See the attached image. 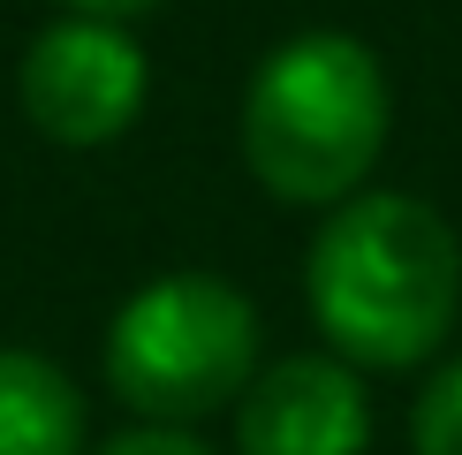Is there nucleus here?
<instances>
[{"label":"nucleus","mask_w":462,"mask_h":455,"mask_svg":"<svg viewBox=\"0 0 462 455\" xmlns=\"http://www.w3.org/2000/svg\"><path fill=\"white\" fill-rule=\"evenodd\" d=\"M303 303L326 349L356 372H417L462 311V243L410 190H356L326 205L303 251Z\"/></svg>","instance_id":"obj_1"},{"label":"nucleus","mask_w":462,"mask_h":455,"mask_svg":"<svg viewBox=\"0 0 462 455\" xmlns=\"http://www.w3.org/2000/svg\"><path fill=\"white\" fill-rule=\"evenodd\" d=\"M387 129H394V84L379 53L349 31H296L250 69L236 137L265 198L326 213L372 182Z\"/></svg>","instance_id":"obj_2"},{"label":"nucleus","mask_w":462,"mask_h":455,"mask_svg":"<svg viewBox=\"0 0 462 455\" xmlns=\"http://www.w3.org/2000/svg\"><path fill=\"white\" fill-rule=\"evenodd\" d=\"M258 379V311L220 274H160L106 327V387L144 425H198Z\"/></svg>","instance_id":"obj_3"},{"label":"nucleus","mask_w":462,"mask_h":455,"mask_svg":"<svg viewBox=\"0 0 462 455\" xmlns=\"http://www.w3.org/2000/svg\"><path fill=\"white\" fill-rule=\"evenodd\" d=\"M144 91H152L144 46L122 23H91V15L46 23L23 46V69H15L23 122L46 144H69V152L114 144L144 114Z\"/></svg>","instance_id":"obj_4"},{"label":"nucleus","mask_w":462,"mask_h":455,"mask_svg":"<svg viewBox=\"0 0 462 455\" xmlns=\"http://www.w3.org/2000/svg\"><path fill=\"white\" fill-rule=\"evenodd\" d=\"M372 448V395L341 357H281L236 403V455H364Z\"/></svg>","instance_id":"obj_5"},{"label":"nucleus","mask_w":462,"mask_h":455,"mask_svg":"<svg viewBox=\"0 0 462 455\" xmlns=\"http://www.w3.org/2000/svg\"><path fill=\"white\" fill-rule=\"evenodd\" d=\"M0 455H84V395L53 357L0 349Z\"/></svg>","instance_id":"obj_6"},{"label":"nucleus","mask_w":462,"mask_h":455,"mask_svg":"<svg viewBox=\"0 0 462 455\" xmlns=\"http://www.w3.org/2000/svg\"><path fill=\"white\" fill-rule=\"evenodd\" d=\"M410 448L417 455H462V357H455V365H439L425 387H417Z\"/></svg>","instance_id":"obj_7"},{"label":"nucleus","mask_w":462,"mask_h":455,"mask_svg":"<svg viewBox=\"0 0 462 455\" xmlns=\"http://www.w3.org/2000/svg\"><path fill=\"white\" fill-rule=\"evenodd\" d=\"M99 455H213V448L189 441L182 425H137V432H122V441H106Z\"/></svg>","instance_id":"obj_8"},{"label":"nucleus","mask_w":462,"mask_h":455,"mask_svg":"<svg viewBox=\"0 0 462 455\" xmlns=\"http://www.w3.org/2000/svg\"><path fill=\"white\" fill-rule=\"evenodd\" d=\"M69 15H91V23H129V15H152L160 0H61Z\"/></svg>","instance_id":"obj_9"}]
</instances>
